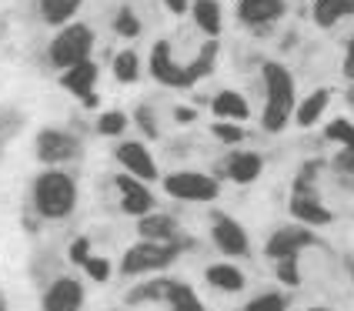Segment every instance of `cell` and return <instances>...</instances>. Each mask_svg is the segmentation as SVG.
<instances>
[{"label":"cell","mask_w":354,"mask_h":311,"mask_svg":"<svg viewBox=\"0 0 354 311\" xmlns=\"http://www.w3.org/2000/svg\"><path fill=\"white\" fill-rule=\"evenodd\" d=\"M264 91H268V104H264V131H284L288 121L295 117V104H297V91H295V78L268 60L264 64Z\"/></svg>","instance_id":"obj_1"},{"label":"cell","mask_w":354,"mask_h":311,"mask_svg":"<svg viewBox=\"0 0 354 311\" xmlns=\"http://www.w3.org/2000/svg\"><path fill=\"white\" fill-rule=\"evenodd\" d=\"M34 204H37V211L44 217L60 221V217H67L74 211V204H77V184L64 171H44L37 177V184H34Z\"/></svg>","instance_id":"obj_2"},{"label":"cell","mask_w":354,"mask_h":311,"mask_svg":"<svg viewBox=\"0 0 354 311\" xmlns=\"http://www.w3.org/2000/svg\"><path fill=\"white\" fill-rule=\"evenodd\" d=\"M177 248L174 241H138L134 248H127L124 258H120V274H151V272H160L167 268L171 261L177 258Z\"/></svg>","instance_id":"obj_3"},{"label":"cell","mask_w":354,"mask_h":311,"mask_svg":"<svg viewBox=\"0 0 354 311\" xmlns=\"http://www.w3.org/2000/svg\"><path fill=\"white\" fill-rule=\"evenodd\" d=\"M91 47H94L91 27H84V24H67L57 37H54V44H50V60L67 71V67H77V64H84V60L91 57Z\"/></svg>","instance_id":"obj_4"},{"label":"cell","mask_w":354,"mask_h":311,"mask_svg":"<svg viewBox=\"0 0 354 311\" xmlns=\"http://www.w3.org/2000/svg\"><path fill=\"white\" fill-rule=\"evenodd\" d=\"M164 191L177 201H197V204H207L221 195L217 181L204 171H174L164 177Z\"/></svg>","instance_id":"obj_5"},{"label":"cell","mask_w":354,"mask_h":311,"mask_svg":"<svg viewBox=\"0 0 354 311\" xmlns=\"http://www.w3.org/2000/svg\"><path fill=\"white\" fill-rule=\"evenodd\" d=\"M211 238H214L217 251L227 254V258H241V254H248V248H251V241H248V231H244V228L237 224L234 217H227V214H217V217H214Z\"/></svg>","instance_id":"obj_6"},{"label":"cell","mask_w":354,"mask_h":311,"mask_svg":"<svg viewBox=\"0 0 354 311\" xmlns=\"http://www.w3.org/2000/svg\"><path fill=\"white\" fill-rule=\"evenodd\" d=\"M308 245H315V234L308 231L304 224H291V228H277L271 238H268V245H264V251L271 254V258H291V254H301Z\"/></svg>","instance_id":"obj_7"},{"label":"cell","mask_w":354,"mask_h":311,"mask_svg":"<svg viewBox=\"0 0 354 311\" xmlns=\"http://www.w3.org/2000/svg\"><path fill=\"white\" fill-rule=\"evenodd\" d=\"M84 308V285L77 278H57L44 294V311H80Z\"/></svg>","instance_id":"obj_8"},{"label":"cell","mask_w":354,"mask_h":311,"mask_svg":"<svg viewBox=\"0 0 354 311\" xmlns=\"http://www.w3.org/2000/svg\"><path fill=\"white\" fill-rule=\"evenodd\" d=\"M118 161L138 177V181H144V184H147V181H158V164H154L151 151H147L140 141H124L118 148Z\"/></svg>","instance_id":"obj_9"},{"label":"cell","mask_w":354,"mask_h":311,"mask_svg":"<svg viewBox=\"0 0 354 311\" xmlns=\"http://www.w3.org/2000/svg\"><path fill=\"white\" fill-rule=\"evenodd\" d=\"M118 191H120V208L131 217H144L154 211V195L151 188L138 181V177H118Z\"/></svg>","instance_id":"obj_10"},{"label":"cell","mask_w":354,"mask_h":311,"mask_svg":"<svg viewBox=\"0 0 354 311\" xmlns=\"http://www.w3.org/2000/svg\"><path fill=\"white\" fill-rule=\"evenodd\" d=\"M60 84L71 91V94H77L87 107H94V84H97V67L91 64V60H84V64H77V67H67L64 71V78H60Z\"/></svg>","instance_id":"obj_11"},{"label":"cell","mask_w":354,"mask_h":311,"mask_svg":"<svg viewBox=\"0 0 354 311\" xmlns=\"http://www.w3.org/2000/svg\"><path fill=\"white\" fill-rule=\"evenodd\" d=\"M291 214H295L304 228H324V224L335 221V214L328 211L315 195H308V191H297V195L291 197Z\"/></svg>","instance_id":"obj_12"},{"label":"cell","mask_w":354,"mask_h":311,"mask_svg":"<svg viewBox=\"0 0 354 311\" xmlns=\"http://www.w3.org/2000/svg\"><path fill=\"white\" fill-rule=\"evenodd\" d=\"M151 74H154L160 84H167V87H187L184 67L171 60V44H167V40H160L158 47H154V54H151Z\"/></svg>","instance_id":"obj_13"},{"label":"cell","mask_w":354,"mask_h":311,"mask_svg":"<svg viewBox=\"0 0 354 311\" xmlns=\"http://www.w3.org/2000/svg\"><path fill=\"white\" fill-rule=\"evenodd\" d=\"M77 151V141L67 134H60V131H44L37 137V154L40 161H50V164H57V161H67V157Z\"/></svg>","instance_id":"obj_14"},{"label":"cell","mask_w":354,"mask_h":311,"mask_svg":"<svg viewBox=\"0 0 354 311\" xmlns=\"http://www.w3.org/2000/svg\"><path fill=\"white\" fill-rule=\"evenodd\" d=\"M138 234L140 241H174L177 234V224L171 214H144V217H138Z\"/></svg>","instance_id":"obj_15"},{"label":"cell","mask_w":354,"mask_h":311,"mask_svg":"<svg viewBox=\"0 0 354 311\" xmlns=\"http://www.w3.org/2000/svg\"><path fill=\"white\" fill-rule=\"evenodd\" d=\"M237 14H241L244 24H251V27L271 24V20H277L284 14V0H241Z\"/></svg>","instance_id":"obj_16"},{"label":"cell","mask_w":354,"mask_h":311,"mask_svg":"<svg viewBox=\"0 0 354 311\" xmlns=\"http://www.w3.org/2000/svg\"><path fill=\"white\" fill-rule=\"evenodd\" d=\"M207 285L211 288H217V292H244V285H248V278H244V272L241 268H234L231 261H221V265H211L207 268Z\"/></svg>","instance_id":"obj_17"},{"label":"cell","mask_w":354,"mask_h":311,"mask_svg":"<svg viewBox=\"0 0 354 311\" xmlns=\"http://www.w3.org/2000/svg\"><path fill=\"white\" fill-rule=\"evenodd\" d=\"M261 171H264V161L257 154H251V151H237L227 161V175H231L234 184H251V181L261 177Z\"/></svg>","instance_id":"obj_18"},{"label":"cell","mask_w":354,"mask_h":311,"mask_svg":"<svg viewBox=\"0 0 354 311\" xmlns=\"http://www.w3.org/2000/svg\"><path fill=\"white\" fill-rule=\"evenodd\" d=\"M191 14H194V24L207 34V37H217L224 20H221V3L217 0H194L191 3Z\"/></svg>","instance_id":"obj_19"},{"label":"cell","mask_w":354,"mask_h":311,"mask_svg":"<svg viewBox=\"0 0 354 311\" xmlns=\"http://www.w3.org/2000/svg\"><path fill=\"white\" fill-rule=\"evenodd\" d=\"M214 114L217 121H248L251 107H248V100L241 98L237 91H221L214 98Z\"/></svg>","instance_id":"obj_20"},{"label":"cell","mask_w":354,"mask_h":311,"mask_svg":"<svg viewBox=\"0 0 354 311\" xmlns=\"http://www.w3.org/2000/svg\"><path fill=\"white\" fill-rule=\"evenodd\" d=\"M354 0H315V24L317 27H335L337 20L351 17Z\"/></svg>","instance_id":"obj_21"},{"label":"cell","mask_w":354,"mask_h":311,"mask_svg":"<svg viewBox=\"0 0 354 311\" xmlns=\"http://www.w3.org/2000/svg\"><path fill=\"white\" fill-rule=\"evenodd\" d=\"M328 100H331V91H328V87H321V91H315L311 98H304V104L295 107L297 127H311V124H317L321 114H324V107H328Z\"/></svg>","instance_id":"obj_22"},{"label":"cell","mask_w":354,"mask_h":311,"mask_svg":"<svg viewBox=\"0 0 354 311\" xmlns=\"http://www.w3.org/2000/svg\"><path fill=\"white\" fill-rule=\"evenodd\" d=\"M84 0H40V14L47 24H67L77 14V7Z\"/></svg>","instance_id":"obj_23"},{"label":"cell","mask_w":354,"mask_h":311,"mask_svg":"<svg viewBox=\"0 0 354 311\" xmlns=\"http://www.w3.org/2000/svg\"><path fill=\"white\" fill-rule=\"evenodd\" d=\"M171 278H154V281H147V285H140L134 292L127 294V301L131 305H138V301H167V294H171Z\"/></svg>","instance_id":"obj_24"},{"label":"cell","mask_w":354,"mask_h":311,"mask_svg":"<svg viewBox=\"0 0 354 311\" xmlns=\"http://www.w3.org/2000/svg\"><path fill=\"white\" fill-rule=\"evenodd\" d=\"M167 305H171V311H204V305H201V298L194 294V288L184 285V281H174V285H171Z\"/></svg>","instance_id":"obj_25"},{"label":"cell","mask_w":354,"mask_h":311,"mask_svg":"<svg viewBox=\"0 0 354 311\" xmlns=\"http://www.w3.org/2000/svg\"><path fill=\"white\" fill-rule=\"evenodd\" d=\"M140 74V60L134 51H120L118 57H114V78L120 80V84H134Z\"/></svg>","instance_id":"obj_26"},{"label":"cell","mask_w":354,"mask_h":311,"mask_svg":"<svg viewBox=\"0 0 354 311\" xmlns=\"http://www.w3.org/2000/svg\"><path fill=\"white\" fill-rule=\"evenodd\" d=\"M324 134H328V141H337V144H344L348 151H354V124L348 117H335V121L324 127Z\"/></svg>","instance_id":"obj_27"},{"label":"cell","mask_w":354,"mask_h":311,"mask_svg":"<svg viewBox=\"0 0 354 311\" xmlns=\"http://www.w3.org/2000/svg\"><path fill=\"white\" fill-rule=\"evenodd\" d=\"M274 272H277V281H281V285H288V288H297V285H301V272H297V254H291V258H277Z\"/></svg>","instance_id":"obj_28"},{"label":"cell","mask_w":354,"mask_h":311,"mask_svg":"<svg viewBox=\"0 0 354 311\" xmlns=\"http://www.w3.org/2000/svg\"><path fill=\"white\" fill-rule=\"evenodd\" d=\"M124 127H127V114H124V111H107V114L97 117V131L107 137L124 134Z\"/></svg>","instance_id":"obj_29"},{"label":"cell","mask_w":354,"mask_h":311,"mask_svg":"<svg viewBox=\"0 0 354 311\" xmlns=\"http://www.w3.org/2000/svg\"><path fill=\"white\" fill-rule=\"evenodd\" d=\"M244 311H288V301H284V294L268 292V294H257V298H251Z\"/></svg>","instance_id":"obj_30"},{"label":"cell","mask_w":354,"mask_h":311,"mask_svg":"<svg viewBox=\"0 0 354 311\" xmlns=\"http://www.w3.org/2000/svg\"><path fill=\"white\" fill-rule=\"evenodd\" d=\"M84 272H87V278H91V281L104 285V281L111 278V261H107V258H97V254H91V258L84 261Z\"/></svg>","instance_id":"obj_31"},{"label":"cell","mask_w":354,"mask_h":311,"mask_svg":"<svg viewBox=\"0 0 354 311\" xmlns=\"http://www.w3.org/2000/svg\"><path fill=\"white\" fill-rule=\"evenodd\" d=\"M114 30H118L120 37H138L140 34V20L131 14V10H120L118 20H114Z\"/></svg>","instance_id":"obj_32"},{"label":"cell","mask_w":354,"mask_h":311,"mask_svg":"<svg viewBox=\"0 0 354 311\" xmlns=\"http://www.w3.org/2000/svg\"><path fill=\"white\" fill-rule=\"evenodd\" d=\"M214 137H217V141H224V144H237V141L244 137V131H241L237 124H227V121H221V124H214Z\"/></svg>","instance_id":"obj_33"},{"label":"cell","mask_w":354,"mask_h":311,"mask_svg":"<svg viewBox=\"0 0 354 311\" xmlns=\"http://www.w3.org/2000/svg\"><path fill=\"white\" fill-rule=\"evenodd\" d=\"M87 258H91V241H87V238H77V241L71 245V261H74V265H84Z\"/></svg>","instance_id":"obj_34"},{"label":"cell","mask_w":354,"mask_h":311,"mask_svg":"<svg viewBox=\"0 0 354 311\" xmlns=\"http://www.w3.org/2000/svg\"><path fill=\"white\" fill-rule=\"evenodd\" d=\"M344 78L354 80V37L348 44V54H344Z\"/></svg>","instance_id":"obj_35"},{"label":"cell","mask_w":354,"mask_h":311,"mask_svg":"<svg viewBox=\"0 0 354 311\" xmlns=\"http://www.w3.org/2000/svg\"><path fill=\"white\" fill-rule=\"evenodd\" d=\"M138 117H140V127H144L147 134H151V137L158 134V127H154V114H147V111H140Z\"/></svg>","instance_id":"obj_36"},{"label":"cell","mask_w":354,"mask_h":311,"mask_svg":"<svg viewBox=\"0 0 354 311\" xmlns=\"http://www.w3.org/2000/svg\"><path fill=\"white\" fill-rule=\"evenodd\" d=\"M164 3H167V10H171V14H184V10L191 7V0H164Z\"/></svg>","instance_id":"obj_37"},{"label":"cell","mask_w":354,"mask_h":311,"mask_svg":"<svg viewBox=\"0 0 354 311\" xmlns=\"http://www.w3.org/2000/svg\"><path fill=\"white\" fill-rule=\"evenodd\" d=\"M174 117L177 121H194V111H191V107H177Z\"/></svg>","instance_id":"obj_38"},{"label":"cell","mask_w":354,"mask_h":311,"mask_svg":"<svg viewBox=\"0 0 354 311\" xmlns=\"http://www.w3.org/2000/svg\"><path fill=\"white\" fill-rule=\"evenodd\" d=\"M308 311H331V308H321V305H317V308H308Z\"/></svg>","instance_id":"obj_39"},{"label":"cell","mask_w":354,"mask_h":311,"mask_svg":"<svg viewBox=\"0 0 354 311\" xmlns=\"http://www.w3.org/2000/svg\"><path fill=\"white\" fill-rule=\"evenodd\" d=\"M0 311H3V308H0Z\"/></svg>","instance_id":"obj_40"}]
</instances>
